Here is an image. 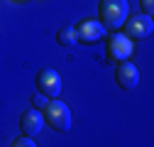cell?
<instances>
[{
  "instance_id": "obj_1",
  "label": "cell",
  "mask_w": 154,
  "mask_h": 147,
  "mask_svg": "<svg viewBox=\"0 0 154 147\" xmlns=\"http://www.w3.org/2000/svg\"><path fill=\"white\" fill-rule=\"evenodd\" d=\"M130 17V3L127 0H100V25L105 30H120Z\"/></svg>"
},
{
  "instance_id": "obj_2",
  "label": "cell",
  "mask_w": 154,
  "mask_h": 147,
  "mask_svg": "<svg viewBox=\"0 0 154 147\" xmlns=\"http://www.w3.org/2000/svg\"><path fill=\"white\" fill-rule=\"evenodd\" d=\"M42 115H44V123H49L54 130H59V133H69V130H71V123H73L71 108H69L64 101H59V98L49 101V105L44 108Z\"/></svg>"
},
{
  "instance_id": "obj_3",
  "label": "cell",
  "mask_w": 154,
  "mask_h": 147,
  "mask_svg": "<svg viewBox=\"0 0 154 147\" xmlns=\"http://www.w3.org/2000/svg\"><path fill=\"white\" fill-rule=\"evenodd\" d=\"M122 27H125V37H130V39H147L154 30V22L149 15H132L125 20Z\"/></svg>"
},
{
  "instance_id": "obj_4",
  "label": "cell",
  "mask_w": 154,
  "mask_h": 147,
  "mask_svg": "<svg viewBox=\"0 0 154 147\" xmlns=\"http://www.w3.org/2000/svg\"><path fill=\"white\" fill-rule=\"evenodd\" d=\"M73 32H76V42H81V44H95V42L105 39V34H108V30L98 20H83L79 27H73Z\"/></svg>"
},
{
  "instance_id": "obj_5",
  "label": "cell",
  "mask_w": 154,
  "mask_h": 147,
  "mask_svg": "<svg viewBox=\"0 0 154 147\" xmlns=\"http://www.w3.org/2000/svg\"><path fill=\"white\" fill-rule=\"evenodd\" d=\"M37 88L47 98H56L61 93V74H56L54 69H42L37 74Z\"/></svg>"
},
{
  "instance_id": "obj_6",
  "label": "cell",
  "mask_w": 154,
  "mask_h": 147,
  "mask_svg": "<svg viewBox=\"0 0 154 147\" xmlns=\"http://www.w3.org/2000/svg\"><path fill=\"white\" fill-rule=\"evenodd\" d=\"M115 83H118L122 91H134L140 86V69L132 61H120L118 71H115Z\"/></svg>"
},
{
  "instance_id": "obj_7",
  "label": "cell",
  "mask_w": 154,
  "mask_h": 147,
  "mask_svg": "<svg viewBox=\"0 0 154 147\" xmlns=\"http://www.w3.org/2000/svg\"><path fill=\"white\" fill-rule=\"evenodd\" d=\"M130 54H132V39L125 34H110V39H108V57L112 61H127L130 59Z\"/></svg>"
},
{
  "instance_id": "obj_8",
  "label": "cell",
  "mask_w": 154,
  "mask_h": 147,
  "mask_svg": "<svg viewBox=\"0 0 154 147\" xmlns=\"http://www.w3.org/2000/svg\"><path fill=\"white\" fill-rule=\"evenodd\" d=\"M20 127H22V133L27 137H34V135H39L42 133V127H44V115H42V110H27V113H22L20 118Z\"/></svg>"
},
{
  "instance_id": "obj_9",
  "label": "cell",
  "mask_w": 154,
  "mask_h": 147,
  "mask_svg": "<svg viewBox=\"0 0 154 147\" xmlns=\"http://www.w3.org/2000/svg\"><path fill=\"white\" fill-rule=\"evenodd\" d=\"M56 39H59V44H64V47H71V44H76V32H73L71 27H66V30H59Z\"/></svg>"
},
{
  "instance_id": "obj_10",
  "label": "cell",
  "mask_w": 154,
  "mask_h": 147,
  "mask_svg": "<svg viewBox=\"0 0 154 147\" xmlns=\"http://www.w3.org/2000/svg\"><path fill=\"white\" fill-rule=\"evenodd\" d=\"M32 105H34V108H37V110H44V108H47V105H49V98H47V96H44V93H37V96H34V98H32Z\"/></svg>"
},
{
  "instance_id": "obj_11",
  "label": "cell",
  "mask_w": 154,
  "mask_h": 147,
  "mask_svg": "<svg viewBox=\"0 0 154 147\" xmlns=\"http://www.w3.org/2000/svg\"><path fill=\"white\" fill-rule=\"evenodd\" d=\"M12 147H37V145H34V140H32V137H27V135H25V137H17V140L12 142Z\"/></svg>"
},
{
  "instance_id": "obj_12",
  "label": "cell",
  "mask_w": 154,
  "mask_h": 147,
  "mask_svg": "<svg viewBox=\"0 0 154 147\" xmlns=\"http://www.w3.org/2000/svg\"><path fill=\"white\" fill-rule=\"evenodd\" d=\"M152 12H154V0H142V15L152 17Z\"/></svg>"
},
{
  "instance_id": "obj_13",
  "label": "cell",
  "mask_w": 154,
  "mask_h": 147,
  "mask_svg": "<svg viewBox=\"0 0 154 147\" xmlns=\"http://www.w3.org/2000/svg\"><path fill=\"white\" fill-rule=\"evenodd\" d=\"M12 3H25V0H12Z\"/></svg>"
}]
</instances>
